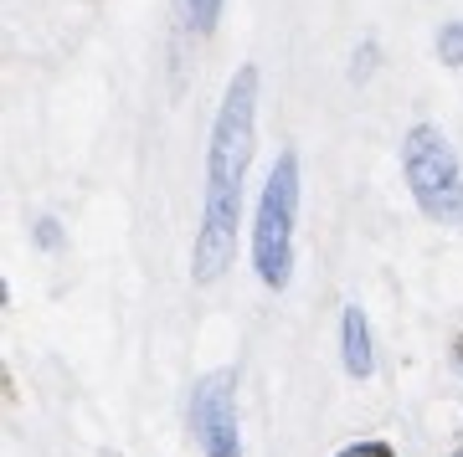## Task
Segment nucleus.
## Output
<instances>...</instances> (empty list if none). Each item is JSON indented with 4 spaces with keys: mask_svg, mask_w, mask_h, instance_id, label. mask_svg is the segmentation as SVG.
<instances>
[{
    "mask_svg": "<svg viewBox=\"0 0 463 457\" xmlns=\"http://www.w3.org/2000/svg\"><path fill=\"white\" fill-rule=\"evenodd\" d=\"M252 139H258V67H237L222 93L206 145V206H201V231L191 247V278L216 283L237 257V221H242V180L252 164Z\"/></svg>",
    "mask_w": 463,
    "mask_h": 457,
    "instance_id": "nucleus-1",
    "label": "nucleus"
},
{
    "mask_svg": "<svg viewBox=\"0 0 463 457\" xmlns=\"http://www.w3.org/2000/svg\"><path fill=\"white\" fill-rule=\"evenodd\" d=\"M294 216H298V154L283 149L268 170L258 227H252V262L268 288H288L294 278Z\"/></svg>",
    "mask_w": 463,
    "mask_h": 457,
    "instance_id": "nucleus-2",
    "label": "nucleus"
},
{
    "mask_svg": "<svg viewBox=\"0 0 463 457\" xmlns=\"http://www.w3.org/2000/svg\"><path fill=\"white\" fill-rule=\"evenodd\" d=\"M402 170L412 185L422 216L432 221H463V164L432 124H417L402 145Z\"/></svg>",
    "mask_w": 463,
    "mask_h": 457,
    "instance_id": "nucleus-3",
    "label": "nucleus"
},
{
    "mask_svg": "<svg viewBox=\"0 0 463 457\" xmlns=\"http://www.w3.org/2000/svg\"><path fill=\"white\" fill-rule=\"evenodd\" d=\"M191 432H196L206 457H242V437H237V376L232 370H212L196 380L191 391Z\"/></svg>",
    "mask_w": 463,
    "mask_h": 457,
    "instance_id": "nucleus-4",
    "label": "nucleus"
},
{
    "mask_svg": "<svg viewBox=\"0 0 463 457\" xmlns=\"http://www.w3.org/2000/svg\"><path fill=\"white\" fill-rule=\"evenodd\" d=\"M340 340H345V370H350L355 380H365L371 370H376V350H371V324H365L361 303H345Z\"/></svg>",
    "mask_w": 463,
    "mask_h": 457,
    "instance_id": "nucleus-5",
    "label": "nucleus"
},
{
    "mask_svg": "<svg viewBox=\"0 0 463 457\" xmlns=\"http://www.w3.org/2000/svg\"><path fill=\"white\" fill-rule=\"evenodd\" d=\"M438 57L448 67H463V21H448L443 32H438Z\"/></svg>",
    "mask_w": 463,
    "mask_h": 457,
    "instance_id": "nucleus-6",
    "label": "nucleus"
},
{
    "mask_svg": "<svg viewBox=\"0 0 463 457\" xmlns=\"http://www.w3.org/2000/svg\"><path fill=\"white\" fill-rule=\"evenodd\" d=\"M216 16H222V0H185V21H191V32H212Z\"/></svg>",
    "mask_w": 463,
    "mask_h": 457,
    "instance_id": "nucleus-7",
    "label": "nucleus"
},
{
    "mask_svg": "<svg viewBox=\"0 0 463 457\" xmlns=\"http://www.w3.org/2000/svg\"><path fill=\"white\" fill-rule=\"evenodd\" d=\"M340 457H392V447H381V442H355V447H345Z\"/></svg>",
    "mask_w": 463,
    "mask_h": 457,
    "instance_id": "nucleus-8",
    "label": "nucleus"
},
{
    "mask_svg": "<svg viewBox=\"0 0 463 457\" xmlns=\"http://www.w3.org/2000/svg\"><path fill=\"white\" fill-rule=\"evenodd\" d=\"M36 242H42V247H62V231H57L52 216H47V221H36Z\"/></svg>",
    "mask_w": 463,
    "mask_h": 457,
    "instance_id": "nucleus-9",
    "label": "nucleus"
},
{
    "mask_svg": "<svg viewBox=\"0 0 463 457\" xmlns=\"http://www.w3.org/2000/svg\"><path fill=\"white\" fill-rule=\"evenodd\" d=\"M371 62H376V47L365 42V51H355V78H365V72H371Z\"/></svg>",
    "mask_w": 463,
    "mask_h": 457,
    "instance_id": "nucleus-10",
    "label": "nucleus"
},
{
    "mask_svg": "<svg viewBox=\"0 0 463 457\" xmlns=\"http://www.w3.org/2000/svg\"><path fill=\"white\" fill-rule=\"evenodd\" d=\"M458 457H463V447H458Z\"/></svg>",
    "mask_w": 463,
    "mask_h": 457,
    "instance_id": "nucleus-11",
    "label": "nucleus"
}]
</instances>
